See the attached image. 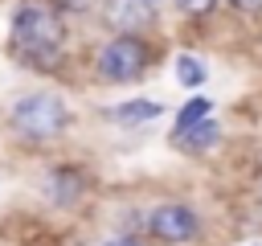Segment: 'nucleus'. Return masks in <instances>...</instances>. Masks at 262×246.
<instances>
[{"instance_id":"9","label":"nucleus","mask_w":262,"mask_h":246,"mask_svg":"<svg viewBox=\"0 0 262 246\" xmlns=\"http://www.w3.org/2000/svg\"><path fill=\"white\" fill-rule=\"evenodd\" d=\"M176 139H184L188 148H209V144H217V123L201 119L196 127H188V131H184V135H176Z\"/></svg>"},{"instance_id":"3","label":"nucleus","mask_w":262,"mask_h":246,"mask_svg":"<svg viewBox=\"0 0 262 246\" xmlns=\"http://www.w3.org/2000/svg\"><path fill=\"white\" fill-rule=\"evenodd\" d=\"M147 66V45L135 37V33H119L115 41L102 45L98 53V70L111 78V82H127V78H139Z\"/></svg>"},{"instance_id":"5","label":"nucleus","mask_w":262,"mask_h":246,"mask_svg":"<svg viewBox=\"0 0 262 246\" xmlns=\"http://www.w3.org/2000/svg\"><path fill=\"white\" fill-rule=\"evenodd\" d=\"M102 16H106V25H115V29H123V33H135V29L147 25V8H143V0H111Z\"/></svg>"},{"instance_id":"13","label":"nucleus","mask_w":262,"mask_h":246,"mask_svg":"<svg viewBox=\"0 0 262 246\" xmlns=\"http://www.w3.org/2000/svg\"><path fill=\"white\" fill-rule=\"evenodd\" d=\"M106 246H139V242H131V238H111Z\"/></svg>"},{"instance_id":"2","label":"nucleus","mask_w":262,"mask_h":246,"mask_svg":"<svg viewBox=\"0 0 262 246\" xmlns=\"http://www.w3.org/2000/svg\"><path fill=\"white\" fill-rule=\"evenodd\" d=\"M12 127L33 139V144H45L53 139L61 127H66V102L57 94H25L16 107H12Z\"/></svg>"},{"instance_id":"6","label":"nucleus","mask_w":262,"mask_h":246,"mask_svg":"<svg viewBox=\"0 0 262 246\" xmlns=\"http://www.w3.org/2000/svg\"><path fill=\"white\" fill-rule=\"evenodd\" d=\"M78 193H82L78 172H74V168H57V172H53V180H49V197H53L57 205H70Z\"/></svg>"},{"instance_id":"10","label":"nucleus","mask_w":262,"mask_h":246,"mask_svg":"<svg viewBox=\"0 0 262 246\" xmlns=\"http://www.w3.org/2000/svg\"><path fill=\"white\" fill-rule=\"evenodd\" d=\"M176 78H180L184 86H201V82H205V66H201L196 57H188V53H184V57L176 61Z\"/></svg>"},{"instance_id":"4","label":"nucleus","mask_w":262,"mask_h":246,"mask_svg":"<svg viewBox=\"0 0 262 246\" xmlns=\"http://www.w3.org/2000/svg\"><path fill=\"white\" fill-rule=\"evenodd\" d=\"M151 234L164 242H188L196 234V213L188 205H160L151 213Z\"/></svg>"},{"instance_id":"7","label":"nucleus","mask_w":262,"mask_h":246,"mask_svg":"<svg viewBox=\"0 0 262 246\" xmlns=\"http://www.w3.org/2000/svg\"><path fill=\"white\" fill-rule=\"evenodd\" d=\"M156 115H160V102H151V98H135V102L115 107L119 123H143V119H156Z\"/></svg>"},{"instance_id":"1","label":"nucleus","mask_w":262,"mask_h":246,"mask_svg":"<svg viewBox=\"0 0 262 246\" xmlns=\"http://www.w3.org/2000/svg\"><path fill=\"white\" fill-rule=\"evenodd\" d=\"M12 41L29 61H53L66 45V20L45 0H25L12 20Z\"/></svg>"},{"instance_id":"8","label":"nucleus","mask_w":262,"mask_h":246,"mask_svg":"<svg viewBox=\"0 0 262 246\" xmlns=\"http://www.w3.org/2000/svg\"><path fill=\"white\" fill-rule=\"evenodd\" d=\"M209 111H213L209 98H192V102H184V111H180V119H176V135H184L188 127H196L201 119H209Z\"/></svg>"},{"instance_id":"12","label":"nucleus","mask_w":262,"mask_h":246,"mask_svg":"<svg viewBox=\"0 0 262 246\" xmlns=\"http://www.w3.org/2000/svg\"><path fill=\"white\" fill-rule=\"evenodd\" d=\"M233 4H237L242 12H258V8H262V0H233Z\"/></svg>"},{"instance_id":"11","label":"nucleus","mask_w":262,"mask_h":246,"mask_svg":"<svg viewBox=\"0 0 262 246\" xmlns=\"http://www.w3.org/2000/svg\"><path fill=\"white\" fill-rule=\"evenodd\" d=\"M176 4H180L184 12H192V16H205V12H209L217 0H176Z\"/></svg>"}]
</instances>
